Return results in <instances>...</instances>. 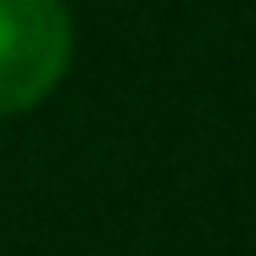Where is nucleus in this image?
<instances>
[{"label": "nucleus", "instance_id": "obj_1", "mask_svg": "<svg viewBox=\"0 0 256 256\" xmlns=\"http://www.w3.org/2000/svg\"><path fill=\"white\" fill-rule=\"evenodd\" d=\"M72 62V17L62 0H0V117L34 112Z\"/></svg>", "mask_w": 256, "mask_h": 256}]
</instances>
